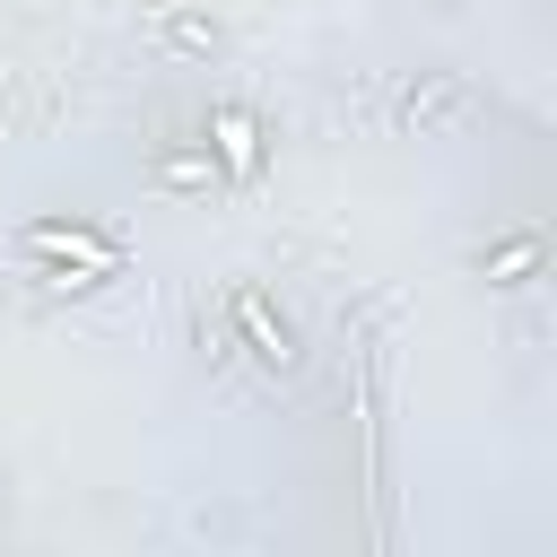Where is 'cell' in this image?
<instances>
[{
  "label": "cell",
  "instance_id": "6da1fadb",
  "mask_svg": "<svg viewBox=\"0 0 557 557\" xmlns=\"http://www.w3.org/2000/svg\"><path fill=\"white\" fill-rule=\"evenodd\" d=\"M226 322H235V339H244V357H252L261 374H278V383H287V374L305 366V348H296V322H287V313L261 296V287H226Z\"/></svg>",
  "mask_w": 557,
  "mask_h": 557
},
{
  "label": "cell",
  "instance_id": "7a4b0ae2",
  "mask_svg": "<svg viewBox=\"0 0 557 557\" xmlns=\"http://www.w3.org/2000/svg\"><path fill=\"white\" fill-rule=\"evenodd\" d=\"M470 113H479V87H470L461 70H418V78L400 87V104H392V122H400V131H418V139L461 131Z\"/></svg>",
  "mask_w": 557,
  "mask_h": 557
},
{
  "label": "cell",
  "instance_id": "3957f363",
  "mask_svg": "<svg viewBox=\"0 0 557 557\" xmlns=\"http://www.w3.org/2000/svg\"><path fill=\"white\" fill-rule=\"evenodd\" d=\"M35 261H78V270H122V244L113 235H96V226H78V218H26V235H17Z\"/></svg>",
  "mask_w": 557,
  "mask_h": 557
},
{
  "label": "cell",
  "instance_id": "277c9868",
  "mask_svg": "<svg viewBox=\"0 0 557 557\" xmlns=\"http://www.w3.org/2000/svg\"><path fill=\"white\" fill-rule=\"evenodd\" d=\"M209 157H218V174H226V183H252V174H261V157H270L261 113H252V104H209Z\"/></svg>",
  "mask_w": 557,
  "mask_h": 557
},
{
  "label": "cell",
  "instance_id": "5b68a950",
  "mask_svg": "<svg viewBox=\"0 0 557 557\" xmlns=\"http://www.w3.org/2000/svg\"><path fill=\"white\" fill-rule=\"evenodd\" d=\"M540 261H548V235H540V226H513V235H496V244L479 252V278H487V287H531Z\"/></svg>",
  "mask_w": 557,
  "mask_h": 557
},
{
  "label": "cell",
  "instance_id": "8992f818",
  "mask_svg": "<svg viewBox=\"0 0 557 557\" xmlns=\"http://www.w3.org/2000/svg\"><path fill=\"white\" fill-rule=\"evenodd\" d=\"M148 35H157L165 52H183V61H218V52H226V26H218V17H200V9H157V17H148Z\"/></svg>",
  "mask_w": 557,
  "mask_h": 557
},
{
  "label": "cell",
  "instance_id": "52a82bcc",
  "mask_svg": "<svg viewBox=\"0 0 557 557\" xmlns=\"http://www.w3.org/2000/svg\"><path fill=\"white\" fill-rule=\"evenodd\" d=\"M157 183H165V191H218L226 174H218L209 148H165V157H157Z\"/></svg>",
  "mask_w": 557,
  "mask_h": 557
},
{
  "label": "cell",
  "instance_id": "ba28073f",
  "mask_svg": "<svg viewBox=\"0 0 557 557\" xmlns=\"http://www.w3.org/2000/svg\"><path fill=\"white\" fill-rule=\"evenodd\" d=\"M113 270H78V261H35V287L44 296H96Z\"/></svg>",
  "mask_w": 557,
  "mask_h": 557
},
{
  "label": "cell",
  "instance_id": "9c48e42d",
  "mask_svg": "<svg viewBox=\"0 0 557 557\" xmlns=\"http://www.w3.org/2000/svg\"><path fill=\"white\" fill-rule=\"evenodd\" d=\"M435 9H461V0H435Z\"/></svg>",
  "mask_w": 557,
  "mask_h": 557
}]
</instances>
